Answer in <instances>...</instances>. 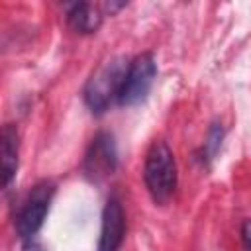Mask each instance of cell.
Segmentation results:
<instances>
[{
	"instance_id": "6da1fadb",
	"label": "cell",
	"mask_w": 251,
	"mask_h": 251,
	"mask_svg": "<svg viewBox=\"0 0 251 251\" xmlns=\"http://www.w3.org/2000/svg\"><path fill=\"white\" fill-rule=\"evenodd\" d=\"M143 180L155 204H167L176 190L175 155L163 139L153 141L145 153Z\"/></svg>"
},
{
	"instance_id": "7a4b0ae2",
	"label": "cell",
	"mask_w": 251,
	"mask_h": 251,
	"mask_svg": "<svg viewBox=\"0 0 251 251\" xmlns=\"http://www.w3.org/2000/svg\"><path fill=\"white\" fill-rule=\"evenodd\" d=\"M127 67H129V61L126 57H114V59H108L106 63H102L92 73V76L88 78V82L84 84V90H82L84 102L92 114L106 112L110 108V104L120 98Z\"/></svg>"
},
{
	"instance_id": "3957f363",
	"label": "cell",
	"mask_w": 251,
	"mask_h": 251,
	"mask_svg": "<svg viewBox=\"0 0 251 251\" xmlns=\"http://www.w3.org/2000/svg\"><path fill=\"white\" fill-rule=\"evenodd\" d=\"M55 186L47 180L35 184L27 194L18 218H16V231L22 239H31L43 226L45 216L49 212V204L53 200Z\"/></svg>"
},
{
	"instance_id": "277c9868",
	"label": "cell",
	"mask_w": 251,
	"mask_h": 251,
	"mask_svg": "<svg viewBox=\"0 0 251 251\" xmlns=\"http://www.w3.org/2000/svg\"><path fill=\"white\" fill-rule=\"evenodd\" d=\"M155 76H157V63L151 53H141L135 59H131L118 102L122 106H133L145 100V96L153 86Z\"/></svg>"
},
{
	"instance_id": "5b68a950",
	"label": "cell",
	"mask_w": 251,
	"mask_h": 251,
	"mask_svg": "<svg viewBox=\"0 0 251 251\" xmlns=\"http://www.w3.org/2000/svg\"><path fill=\"white\" fill-rule=\"evenodd\" d=\"M116 161H118V153H116L114 135L108 131H100L98 135H94V139L86 151L82 169L88 178L102 180L104 176L114 173Z\"/></svg>"
},
{
	"instance_id": "8992f818",
	"label": "cell",
	"mask_w": 251,
	"mask_h": 251,
	"mask_svg": "<svg viewBox=\"0 0 251 251\" xmlns=\"http://www.w3.org/2000/svg\"><path fill=\"white\" fill-rule=\"evenodd\" d=\"M124 231H126V216L122 202L118 194H110L102 212V229L96 251H118L124 241Z\"/></svg>"
},
{
	"instance_id": "52a82bcc",
	"label": "cell",
	"mask_w": 251,
	"mask_h": 251,
	"mask_svg": "<svg viewBox=\"0 0 251 251\" xmlns=\"http://www.w3.org/2000/svg\"><path fill=\"white\" fill-rule=\"evenodd\" d=\"M67 22L76 33H92L100 27L102 16L88 2H76L67 12Z\"/></svg>"
},
{
	"instance_id": "ba28073f",
	"label": "cell",
	"mask_w": 251,
	"mask_h": 251,
	"mask_svg": "<svg viewBox=\"0 0 251 251\" xmlns=\"http://www.w3.org/2000/svg\"><path fill=\"white\" fill-rule=\"evenodd\" d=\"M18 171V131L12 124H6L2 129V182L10 186Z\"/></svg>"
},
{
	"instance_id": "9c48e42d",
	"label": "cell",
	"mask_w": 251,
	"mask_h": 251,
	"mask_svg": "<svg viewBox=\"0 0 251 251\" xmlns=\"http://www.w3.org/2000/svg\"><path fill=\"white\" fill-rule=\"evenodd\" d=\"M222 137H224V131L220 127V124H214L208 131V139L204 143V151H206V159H212L216 155V151L220 149L222 145Z\"/></svg>"
},
{
	"instance_id": "30bf717a",
	"label": "cell",
	"mask_w": 251,
	"mask_h": 251,
	"mask_svg": "<svg viewBox=\"0 0 251 251\" xmlns=\"http://www.w3.org/2000/svg\"><path fill=\"white\" fill-rule=\"evenodd\" d=\"M241 241L245 251H251V220H245L241 226Z\"/></svg>"
}]
</instances>
